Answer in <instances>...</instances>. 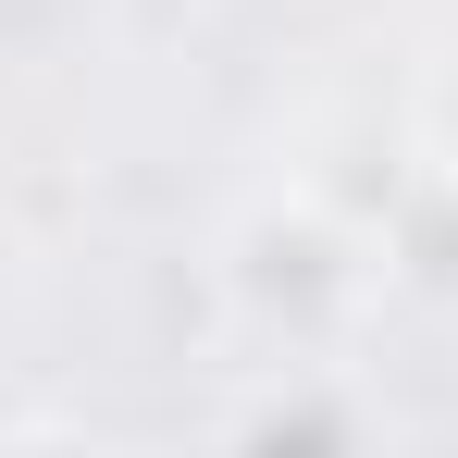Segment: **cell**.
<instances>
[{
    "label": "cell",
    "mask_w": 458,
    "mask_h": 458,
    "mask_svg": "<svg viewBox=\"0 0 458 458\" xmlns=\"http://www.w3.org/2000/svg\"><path fill=\"white\" fill-rule=\"evenodd\" d=\"M211 273H224V322L260 347V360H285V372H347L335 347L372 322L384 298V260L372 235L347 224L335 199H248L211 248Z\"/></svg>",
    "instance_id": "6da1fadb"
}]
</instances>
